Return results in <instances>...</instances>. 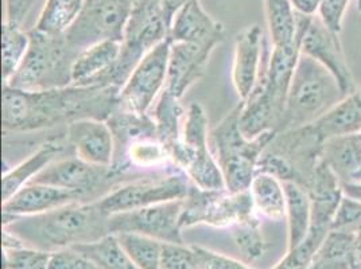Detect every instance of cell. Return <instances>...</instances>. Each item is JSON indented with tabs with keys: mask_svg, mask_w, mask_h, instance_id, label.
Segmentation results:
<instances>
[{
	"mask_svg": "<svg viewBox=\"0 0 361 269\" xmlns=\"http://www.w3.org/2000/svg\"><path fill=\"white\" fill-rule=\"evenodd\" d=\"M121 89L69 85L47 90H22L3 85L1 124L4 134L34 132L78 120H103L118 108Z\"/></svg>",
	"mask_w": 361,
	"mask_h": 269,
	"instance_id": "1",
	"label": "cell"
},
{
	"mask_svg": "<svg viewBox=\"0 0 361 269\" xmlns=\"http://www.w3.org/2000/svg\"><path fill=\"white\" fill-rule=\"evenodd\" d=\"M108 220L97 201L72 202L42 214L19 217L3 227L23 239L26 246L51 254L109 236Z\"/></svg>",
	"mask_w": 361,
	"mask_h": 269,
	"instance_id": "2",
	"label": "cell"
},
{
	"mask_svg": "<svg viewBox=\"0 0 361 269\" xmlns=\"http://www.w3.org/2000/svg\"><path fill=\"white\" fill-rule=\"evenodd\" d=\"M186 1L189 0H135L123 35L119 60L88 85L121 89L140 60L169 38L174 16Z\"/></svg>",
	"mask_w": 361,
	"mask_h": 269,
	"instance_id": "3",
	"label": "cell"
},
{
	"mask_svg": "<svg viewBox=\"0 0 361 269\" xmlns=\"http://www.w3.org/2000/svg\"><path fill=\"white\" fill-rule=\"evenodd\" d=\"M241 105L240 100L212 130L209 136L213 155L226 180V189L232 193L250 190L263 152L278 134V131H267L248 139L240 128Z\"/></svg>",
	"mask_w": 361,
	"mask_h": 269,
	"instance_id": "4",
	"label": "cell"
},
{
	"mask_svg": "<svg viewBox=\"0 0 361 269\" xmlns=\"http://www.w3.org/2000/svg\"><path fill=\"white\" fill-rule=\"evenodd\" d=\"M334 77L317 61L301 54L287 94L278 132L309 125L344 99Z\"/></svg>",
	"mask_w": 361,
	"mask_h": 269,
	"instance_id": "5",
	"label": "cell"
},
{
	"mask_svg": "<svg viewBox=\"0 0 361 269\" xmlns=\"http://www.w3.org/2000/svg\"><path fill=\"white\" fill-rule=\"evenodd\" d=\"M30 47L16 75L3 85L22 90H47L72 85L75 56L65 35L29 31Z\"/></svg>",
	"mask_w": 361,
	"mask_h": 269,
	"instance_id": "6",
	"label": "cell"
},
{
	"mask_svg": "<svg viewBox=\"0 0 361 269\" xmlns=\"http://www.w3.org/2000/svg\"><path fill=\"white\" fill-rule=\"evenodd\" d=\"M211 132L204 106L189 105L182 128V139L171 150L173 163L183 171L193 184L207 190L226 189V180L211 147Z\"/></svg>",
	"mask_w": 361,
	"mask_h": 269,
	"instance_id": "7",
	"label": "cell"
},
{
	"mask_svg": "<svg viewBox=\"0 0 361 269\" xmlns=\"http://www.w3.org/2000/svg\"><path fill=\"white\" fill-rule=\"evenodd\" d=\"M192 186L189 177L180 168H176L121 182L97 202L106 214L112 215L183 199Z\"/></svg>",
	"mask_w": 361,
	"mask_h": 269,
	"instance_id": "8",
	"label": "cell"
},
{
	"mask_svg": "<svg viewBox=\"0 0 361 269\" xmlns=\"http://www.w3.org/2000/svg\"><path fill=\"white\" fill-rule=\"evenodd\" d=\"M256 214L250 190L232 193L226 189L207 190L193 184L183 198L180 227L207 225L231 229Z\"/></svg>",
	"mask_w": 361,
	"mask_h": 269,
	"instance_id": "9",
	"label": "cell"
},
{
	"mask_svg": "<svg viewBox=\"0 0 361 269\" xmlns=\"http://www.w3.org/2000/svg\"><path fill=\"white\" fill-rule=\"evenodd\" d=\"M135 0H85L71 27L63 32L75 56L103 41H123Z\"/></svg>",
	"mask_w": 361,
	"mask_h": 269,
	"instance_id": "10",
	"label": "cell"
},
{
	"mask_svg": "<svg viewBox=\"0 0 361 269\" xmlns=\"http://www.w3.org/2000/svg\"><path fill=\"white\" fill-rule=\"evenodd\" d=\"M170 58L169 38L150 50L121 88L118 108L136 115H147L165 89Z\"/></svg>",
	"mask_w": 361,
	"mask_h": 269,
	"instance_id": "11",
	"label": "cell"
},
{
	"mask_svg": "<svg viewBox=\"0 0 361 269\" xmlns=\"http://www.w3.org/2000/svg\"><path fill=\"white\" fill-rule=\"evenodd\" d=\"M31 182L75 192L87 202H92L104 196L124 180L114 174L109 167L90 165L72 155L54 161Z\"/></svg>",
	"mask_w": 361,
	"mask_h": 269,
	"instance_id": "12",
	"label": "cell"
},
{
	"mask_svg": "<svg viewBox=\"0 0 361 269\" xmlns=\"http://www.w3.org/2000/svg\"><path fill=\"white\" fill-rule=\"evenodd\" d=\"M183 199L109 215V234L135 233L165 244L185 245L180 227Z\"/></svg>",
	"mask_w": 361,
	"mask_h": 269,
	"instance_id": "13",
	"label": "cell"
},
{
	"mask_svg": "<svg viewBox=\"0 0 361 269\" xmlns=\"http://www.w3.org/2000/svg\"><path fill=\"white\" fill-rule=\"evenodd\" d=\"M301 51L322 65L334 77L344 96L357 90L343 50L340 34L329 30L318 16L312 18L303 34Z\"/></svg>",
	"mask_w": 361,
	"mask_h": 269,
	"instance_id": "14",
	"label": "cell"
},
{
	"mask_svg": "<svg viewBox=\"0 0 361 269\" xmlns=\"http://www.w3.org/2000/svg\"><path fill=\"white\" fill-rule=\"evenodd\" d=\"M217 45L213 44L170 42L166 92L177 99H182V96L205 75L207 65Z\"/></svg>",
	"mask_w": 361,
	"mask_h": 269,
	"instance_id": "15",
	"label": "cell"
},
{
	"mask_svg": "<svg viewBox=\"0 0 361 269\" xmlns=\"http://www.w3.org/2000/svg\"><path fill=\"white\" fill-rule=\"evenodd\" d=\"M72 202L87 201L75 192L30 182L1 204L3 226L14 223L19 217L42 214Z\"/></svg>",
	"mask_w": 361,
	"mask_h": 269,
	"instance_id": "16",
	"label": "cell"
},
{
	"mask_svg": "<svg viewBox=\"0 0 361 269\" xmlns=\"http://www.w3.org/2000/svg\"><path fill=\"white\" fill-rule=\"evenodd\" d=\"M65 137L77 158L90 165L109 167L114 163V134L103 120H78L66 125Z\"/></svg>",
	"mask_w": 361,
	"mask_h": 269,
	"instance_id": "17",
	"label": "cell"
},
{
	"mask_svg": "<svg viewBox=\"0 0 361 269\" xmlns=\"http://www.w3.org/2000/svg\"><path fill=\"white\" fill-rule=\"evenodd\" d=\"M264 37L260 26L252 25L241 30L235 39L232 82L240 100H247L259 84Z\"/></svg>",
	"mask_w": 361,
	"mask_h": 269,
	"instance_id": "18",
	"label": "cell"
},
{
	"mask_svg": "<svg viewBox=\"0 0 361 269\" xmlns=\"http://www.w3.org/2000/svg\"><path fill=\"white\" fill-rule=\"evenodd\" d=\"M226 29L214 20L201 6L200 0H189L174 16L169 39L170 42H196L220 45Z\"/></svg>",
	"mask_w": 361,
	"mask_h": 269,
	"instance_id": "19",
	"label": "cell"
},
{
	"mask_svg": "<svg viewBox=\"0 0 361 269\" xmlns=\"http://www.w3.org/2000/svg\"><path fill=\"white\" fill-rule=\"evenodd\" d=\"M69 149L65 132L49 137L37 150L10 170H6L1 178V198L7 201L23 186L41 174L46 167L57 161V156Z\"/></svg>",
	"mask_w": 361,
	"mask_h": 269,
	"instance_id": "20",
	"label": "cell"
},
{
	"mask_svg": "<svg viewBox=\"0 0 361 269\" xmlns=\"http://www.w3.org/2000/svg\"><path fill=\"white\" fill-rule=\"evenodd\" d=\"M322 162L331 168L341 186L361 183V132L326 140Z\"/></svg>",
	"mask_w": 361,
	"mask_h": 269,
	"instance_id": "21",
	"label": "cell"
},
{
	"mask_svg": "<svg viewBox=\"0 0 361 269\" xmlns=\"http://www.w3.org/2000/svg\"><path fill=\"white\" fill-rule=\"evenodd\" d=\"M272 47H287L302 41L313 16L302 15L290 0H264Z\"/></svg>",
	"mask_w": 361,
	"mask_h": 269,
	"instance_id": "22",
	"label": "cell"
},
{
	"mask_svg": "<svg viewBox=\"0 0 361 269\" xmlns=\"http://www.w3.org/2000/svg\"><path fill=\"white\" fill-rule=\"evenodd\" d=\"M312 125L324 142L361 132V88L345 96Z\"/></svg>",
	"mask_w": 361,
	"mask_h": 269,
	"instance_id": "23",
	"label": "cell"
},
{
	"mask_svg": "<svg viewBox=\"0 0 361 269\" xmlns=\"http://www.w3.org/2000/svg\"><path fill=\"white\" fill-rule=\"evenodd\" d=\"M121 42L103 41L81 51L72 69V85H88L92 80L109 70L121 56Z\"/></svg>",
	"mask_w": 361,
	"mask_h": 269,
	"instance_id": "24",
	"label": "cell"
},
{
	"mask_svg": "<svg viewBox=\"0 0 361 269\" xmlns=\"http://www.w3.org/2000/svg\"><path fill=\"white\" fill-rule=\"evenodd\" d=\"M355 233L331 230L314 254L309 269H357Z\"/></svg>",
	"mask_w": 361,
	"mask_h": 269,
	"instance_id": "25",
	"label": "cell"
},
{
	"mask_svg": "<svg viewBox=\"0 0 361 269\" xmlns=\"http://www.w3.org/2000/svg\"><path fill=\"white\" fill-rule=\"evenodd\" d=\"M286 192L287 251L306 239L312 224V199L309 193L294 182H283Z\"/></svg>",
	"mask_w": 361,
	"mask_h": 269,
	"instance_id": "26",
	"label": "cell"
},
{
	"mask_svg": "<svg viewBox=\"0 0 361 269\" xmlns=\"http://www.w3.org/2000/svg\"><path fill=\"white\" fill-rule=\"evenodd\" d=\"M250 193L259 215L271 221L286 218V192L282 180L270 174L257 173L251 183Z\"/></svg>",
	"mask_w": 361,
	"mask_h": 269,
	"instance_id": "27",
	"label": "cell"
},
{
	"mask_svg": "<svg viewBox=\"0 0 361 269\" xmlns=\"http://www.w3.org/2000/svg\"><path fill=\"white\" fill-rule=\"evenodd\" d=\"M185 115L186 111L180 104V99L164 89L155 103L151 116L157 124L158 139L165 144L169 152H171L182 139Z\"/></svg>",
	"mask_w": 361,
	"mask_h": 269,
	"instance_id": "28",
	"label": "cell"
},
{
	"mask_svg": "<svg viewBox=\"0 0 361 269\" xmlns=\"http://www.w3.org/2000/svg\"><path fill=\"white\" fill-rule=\"evenodd\" d=\"M73 249L87 256L100 269H140L124 252L115 234L92 244L75 245Z\"/></svg>",
	"mask_w": 361,
	"mask_h": 269,
	"instance_id": "29",
	"label": "cell"
},
{
	"mask_svg": "<svg viewBox=\"0 0 361 269\" xmlns=\"http://www.w3.org/2000/svg\"><path fill=\"white\" fill-rule=\"evenodd\" d=\"M30 47L29 31L25 32L22 27L3 23L1 27V75L3 84L8 82L11 77L25 60Z\"/></svg>",
	"mask_w": 361,
	"mask_h": 269,
	"instance_id": "30",
	"label": "cell"
},
{
	"mask_svg": "<svg viewBox=\"0 0 361 269\" xmlns=\"http://www.w3.org/2000/svg\"><path fill=\"white\" fill-rule=\"evenodd\" d=\"M85 0H47L34 29L47 34H62L80 14Z\"/></svg>",
	"mask_w": 361,
	"mask_h": 269,
	"instance_id": "31",
	"label": "cell"
},
{
	"mask_svg": "<svg viewBox=\"0 0 361 269\" xmlns=\"http://www.w3.org/2000/svg\"><path fill=\"white\" fill-rule=\"evenodd\" d=\"M124 252L140 269H161L164 242L135 233L115 234Z\"/></svg>",
	"mask_w": 361,
	"mask_h": 269,
	"instance_id": "32",
	"label": "cell"
},
{
	"mask_svg": "<svg viewBox=\"0 0 361 269\" xmlns=\"http://www.w3.org/2000/svg\"><path fill=\"white\" fill-rule=\"evenodd\" d=\"M259 217L260 215L256 214L231 227L232 239L247 263L257 261L267 251V241L263 237Z\"/></svg>",
	"mask_w": 361,
	"mask_h": 269,
	"instance_id": "33",
	"label": "cell"
},
{
	"mask_svg": "<svg viewBox=\"0 0 361 269\" xmlns=\"http://www.w3.org/2000/svg\"><path fill=\"white\" fill-rule=\"evenodd\" d=\"M329 232L328 227L310 225L306 239L297 248L288 249L285 257L272 269H309L314 254Z\"/></svg>",
	"mask_w": 361,
	"mask_h": 269,
	"instance_id": "34",
	"label": "cell"
},
{
	"mask_svg": "<svg viewBox=\"0 0 361 269\" xmlns=\"http://www.w3.org/2000/svg\"><path fill=\"white\" fill-rule=\"evenodd\" d=\"M50 252L19 248V249H3L1 269H49Z\"/></svg>",
	"mask_w": 361,
	"mask_h": 269,
	"instance_id": "35",
	"label": "cell"
},
{
	"mask_svg": "<svg viewBox=\"0 0 361 269\" xmlns=\"http://www.w3.org/2000/svg\"><path fill=\"white\" fill-rule=\"evenodd\" d=\"M331 230L357 233L361 230V202L343 196L331 223Z\"/></svg>",
	"mask_w": 361,
	"mask_h": 269,
	"instance_id": "36",
	"label": "cell"
},
{
	"mask_svg": "<svg viewBox=\"0 0 361 269\" xmlns=\"http://www.w3.org/2000/svg\"><path fill=\"white\" fill-rule=\"evenodd\" d=\"M190 248L195 257V269H255L243 261L200 245H190Z\"/></svg>",
	"mask_w": 361,
	"mask_h": 269,
	"instance_id": "37",
	"label": "cell"
},
{
	"mask_svg": "<svg viewBox=\"0 0 361 269\" xmlns=\"http://www.w3.org/2000/svg\"><path fill=\"white\" fill-rule=\"evenodd\" d=\"M161 269H195L192 248L186 245L164 242Z\"/></svg>",
	"mask_w": 361,
	"mask_h": 269,
	"instance_id": "38",
	"label": "cell"
},
{
	"mask_svg": "<svg viewBox=\"0 0 361 269\" xmlns=\"http://www.w3.org/2000/svg\"><path fill=\"white\" fill-rule=\"evenodd\" d=\"M49 269H100L90 258L77 252L73 248H66L50 254Z\"/></svg>",
	"mask_w": 361,
	"mask_h": 269,
	"instance_id": "39",
	"label": "cell"
},
{
	"mask_svg": "<svg viewBox=\"0 0 361 269\" xmlns=\"http://www.w3.org/2000/svg\"><path fill=\"white\" fill-rule=\"evenodd\" d=\"M350 0H322L318 18L329 30L340 34L343 30V22L345 15L346 8Z\"/></svg>",
	"mask_w": 361,
	"mask_h": 269,
	"instance_id": "40",
	"label": "cell"
},
{
	"mask_svg": "<svg viewBox=\"0 0 361 269\" xmlns=\"http://www.w3.org/2000/svg\"><path fill=\"white\" fill-rule=\"evenodd\" d=\"M35 0H4L6 23L22 27V23L29 15Z\"/></svg>",
	"mask_w": 361,
	"mask_h": 269,
	"instance_id": "41",
	"label": "cell"
},
{
	"mask_svg": "<svg viewBox=\"0 0 361 269\" xmlns=\"http://www.w3.org/2000/svg\"><path fill=\"white\" fill-rule=\"evenodd\" d=\"M321 1L322 0H290L294 10L302 15L306 16L316 15L319 10Z\"/></svg>",
	"mask_w": 361,
	"mask_h": 269,
	"instance_id": "42",
	"label": "cell"
},
{
	"mask_svg": "<svg viewBox=\"0 0 361 269\" xmlns=\"http://www.w3.org/2000/svg\"><path fill=\"white\" fill-rule=\"evenodd\" d=\"M25 246L26 244L23 239L3 227V249H19Z\"/></svg>",
	"mask_w": 361,
	"mask_h": 269,
	"instance_id": "43",
	"label": "cell"
},
{
	"mask_svg": "<svg viewBox=\"0 0 361 269\" xmlns=\"http://www.w3.org/2000/svg\"><path fill=\"white\" fill-rule=\"evenodd\" d=\"M343 193L345 196H349L352 199H356L361 202V183L357 184H343Z\"/></svg>",
	"mask_w": 361,
	"mask_h": 269,
	"instance_id": "44",
	"label": "cell"
},
{
	"mask_svg": "<svg viewBox=\"0 0 361 269\" xmlns=\"http://www.w3.org/2000/svg\"><path fill=\"white\" fill-rule=\"evenodd\" d=\"M355 248H356V254L361 261V230L355 234Z\"/></svg>",
	"mask_w": 361,
	"mask_h": 269,
	"instance_id": "45",
	"label": "cell"
},
{
	"mask_svg": "<svg viewBox=\"0 0 361 269\" xmlns=\"http://www.w3.org/2000/svg\"><path fill=\"white\" fill-rule=\"evenodd\" d=\"M357 8L361 11V0H359V6H357Z\"/></svg>",
	"mask_w": 361,
	"mask_h": 269,
	"instance_id": "46",
	"label": "cell"
}]
</instances>
